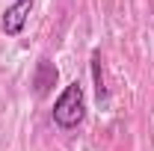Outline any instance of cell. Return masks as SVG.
<instances>
[{
	"instance_id": "6da1fadb",
	"label": "cell",
	"mask_w": 154,
	"mask_h": 151,
	"mask_svg": "<svg viewBox=\"0 0 154 151\" xmlns=\"http://www.w3.org/2000/svg\"><path fill=\"white\" fill-rule=\"evenodd\" d=\"M83 116H86L83 86L74 80V83H68V86H65V92L57 98V104H54V122H57L59 128L71 131V128H77V125L83 122Z\"/></svg>"
},
{
	"instance_id": "7a4b0ae2",
	"label": "cell",
	"mask_w": 154,
	"mask_h": 151,
	"mask_svg": "<svg viewBox=\"0 0 154 151\" xmlns=\"http://www.w3.org/2000/svg\"><path fill=\"white\" fill-rule=\"evenodd\" d=\"M30 9H33V0H18L12 9H6V15H3V30H6V36H18L21 30H24Z\"/></svg>"
},
{
	"instance_id": "3957f363",
	"label": "cell",
	"mask_w": 154,
	"mask_h": 151,
	"mask_svg": "<svg viewBox=\"0 0 154 151\" xmlns=\"http://www.w3.org/2000/svg\"><path fill=\"white\" fill-rule=\"evenodd\" d=\"M57 77H59V71H57V65H54L51 59H38V62H36L33 86H36V95H38V98H45V95L51 92V86L57 83Z\"/></svg>"
},
{
	"instance_id": "277c9868",
	"label": "cell",
	"mask_w": 154,
	"mask_h": 151,
	"mask_svg": "<svg viewBox=\"0 0 154 151\" xmlns=\"http://www.w3.org/2000/svg\"><path fill=\"white\" fill-rule=\"evenodd\" d=\"M15 3H18V0H15Z\"/></svg>"
}]
</instances>
